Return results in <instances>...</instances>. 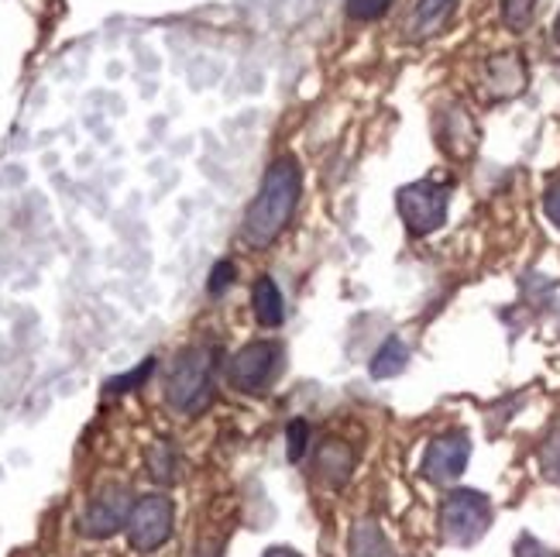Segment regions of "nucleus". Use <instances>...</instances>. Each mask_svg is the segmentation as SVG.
<instances>
[{
    "label": "nucleus",
    "instance_id": "20",
    "mask_svg": "<svg viewBox=\"0 0 560 557\" xmlns=\"http://www.w3.org/2000/svg\"><path fill=\"white\" fill-rule=\"evenodd\" d=\"M306 444H310V423L306 420H292L289 430H285V454L289 462H300L306 454Z\"/></svg>",
    "mask_w": 560,
    "mask_h": 557
},
{
    "label": "nucleus",
    "instance_id": "14",
    "mask_svg": "<svg viewBox=\"0 0 560 557\" xmlns=\"http://www.w3.org/2000/svg\"><path fill=\"white\" fill-rule=\"evenodd\" d=\"M351 550L358 557H396L393 544L385 541V534L375 523H361L354 534H351Z\"/></svg>",
    "mask_w": 560,
    "mask_h": 557
},
{
    "label": "nucleus",
    "instance_id": "10",
    "mask_svg": "<svg viewBox=\"0 0 560 557\" xmlns=\"http://www.w3.org/2000/svg\"><path fill=\"white\" fill-rule=\"evenodd\" d=\"M436 138H441L444 152L454 159H468L478 149V128L465 107H447L441 114V120H436Z\"/></svg>",
    "mask_w": 560,
    "mask_h": 557
},
{
    "label": "nucleus",
    "instance_id": "3",
    "mask_svg": "<svg viewBox=\"0 0 560 557\" xmlns=\"http://www.w3.org/2000/svg\"><path fill=\"white\" fill-rule=\"evenodd\" d=\"M492 526V502L475 489H454L441 502V534L454 547L478 544Z\"/></svg>",
    "mask_w": 560,
    "mask_h": 557
},
{
    "label": "nucleus",
    "instance_id": "27",
    "mask_svg": "<svg viewBox=\"0 0 560 557\" xmlns=\"http://www.w3.org/2000/svg\"><path fill=\"white\" fill-rule=\"evenodd\" d=\"M197 557H221V554H217V550H200Z\"/></svg>",
    "mask_w": 560,
    "mask_h": 557
},
{
    "label": "nucleus",
    "instance_id": "26",
    "mask_svg": "<svg viewBox=\"0 0 560 557\" xmlns=\"http://www.w3.org/2000/svg\"><path fill=\"white\" fill-rule=\"evenodd\" d=\"M553 38L560 42V14H557V21H553Z\"/></svg>",
    "mask_w": 560,
    "mask_h": 557
},
{
    "label": "nucleus",
    "instance_id": "1",
    "mask_svg": "<svg viewBox=\"0 0 560 557\" xmlns=\"http://www.w3.org/2000/svg\"><path fill=\"white\" fill-rule=\"evenodd\" d=\"M300 162L285 155L279 162H272V169L265 173L261 186H258V197L252 200L248 213H245V224H241V237L248 241L252 248H265L289 228L292 213H296L300 204Z\"/></svg>",
    "mask_w": 560,
    "mask_h": 557
},
{
    "label": "nucleus",
    "instance_id": "8",
    "mask_svg": "<svg viewBox=\"0 0 560 557\" xmlns=\"http://www.w3.org/2000/svg\"><path fill=\"white\" fill-rule=\"evenodd\" d=\"M471 462V441H468V433H444V438H436L427 454H423V478L427 481H436V486H447V481H457L460 475H465Z\"/></svg>",
    "mask_w": 560,
    "mask_h": 557
},
{
    "label": "nucleus",
    "instance_id": "5",
    "mask_svg": "<svg viewBox=\"0 0 560 557\" xmlns=\"http://www.w3.org/2000/svg\"><path fill=\"white\" fill-rule=\"evenodd\" d=\"M173 520H176V506L168 496L152 492V496H141L131 506V517H128V544L141 554H152L159 550L168 537H173Z\"/></svg>",
    "mask_w": 560,
    "mask_h": 557
},
{
    "label": "nucleus",
    "instance_id": "7",
    "mask_svg": "<svg viewBox=\"0 0 560 557\" xmlns=\"http://www.w3.org/2000/svg\"><path fill=\"white\" fill-rule=\"evenodd\" d=\"M131 489L128 486H104L101 492L93 496V502L86 506V513L80 520L83 526V534L86 537H96V541H104V537H114L120 526H128V517H131Z\"/></svg>",
    "mask_w": 560,
    "mask_h": 557
},
{
    "label": "nucleus",
    "instance_id": "2",
    "mask_svg": "<svg viewBox=\"0 0 560 557\" xmlns=\"http://www.w3.org/2000/svg\"><path fill=\"white\" fill-rule=\"evenodd\" d=\"M165 399L179 414H200L213 399V351L210 348H189L176 358L173 372L165 382Z\"/></svg>",
    "mask_w": 560,
    "mask_h": 557
},
{
    "label": "nucleus",
    "instance_id": "15",
    "mask_svg": "<svg viewBox=\"0 0 560 557\" xmlns=\"http://www.w3.org/2000/svg\"><path fill=\"white\" fill-rule=\"evenodd\" d=\"M149 472H152V478L165 481V486H173V481L179 478V454H176V448L168 444V441H155L149 448Z\"/></svg>",
    "mask_w": 560,
    "mask_h": 557
},
{
    "label": "nucleus",
    "instance_id": "21",
    "mask_svg": "<svg viewBox=\"0 0 560 557\" xmlns=\"http://www.w3.org/2000/svg\"><path fill=\"white\" fill-rule=\"evenodd\" d=\"M152 372H155V358H144L131 375H120V379L107 382V393H131L135 385H141V382L149 379Z\"/></svg>",
    "mask_w": 560,
    "mask_h": 557
},
{
    "label": "nucleus",
    "instance_id": "22",
    "mask_svg": "<svg viewBox=\"0 0 560 557\" xmlns=\"http://www.w3.org/2000/svg\"><path fill=\"white\" fill-rule=\"evenodd\" d=\"M234 276H237V269H234V262H231V258L217 262V265H213V272H210V293H224V289L234 282Z\"/></svg>",
    "mask_w": 560,
    "mask_h": 557
},
{
    "label": "nucleus",
    "instance_id": "17",
    "mask_svg": "<svg viewBox=\"0 0 560 557\" xmlns=\"http://www.w3.org/2000/svg\"><path fill=\"white\" fill-rule=\"evenodd\" d=\"M537 18V0H502V21L509 32L523 35Z\"/></svg>",
    "mask_w": 560,
    "mask_h": 557
},
{
    "label": "nucleus",
    "instance_id": "11",
    "mask_svg": "<svg viewBox=\"0 0 560 557\" xmlns=\"http://www.w3.org/2000/svg\"><path fill=\"white\" fill-rule=\"evenodd\" d=\"M454 8H457V0H417V8H412V18H409V35L430 38L436 32H444Z\"/></svg>",
    "mask_w": 560,
    "mask_h": 557
},
{
    "label": "nucleus",
    "instance_id": "4",
    "mask_svg": "<svg viewBox=\"0 0 560 557\" xmlns=\"http://www.w3.org/2000/svg\"><path fill=\"white\" fill-rule=\"evenodd\" d=\"M396 207L402 224L412 237H427L447 224V207H451V189L436 179L409 183L396 193Z\"/></svg>",
    "mask_w": 560,
    "mask_h": 557
},
{
    "label": "nucleus",
    "instance_id": "18",
    "mask_svg": "<svg viewBox=\"0 0 560 557\" xmlns=\"http://www.w3.org/2000/svg\"><path fill=\"white\" fill-rule=\"evenodd\" d=\"M540 472L560 489V430H553L540 448Z\"/></svg>",
    "mask_w": 560,
    "mask_h": 557
},
{
    "label": "nucleus",
    "instance_id": "12",
    "mask_svg": "<svg viewBox=\"0 0 560 557\" xmlns=\"http://www.w3.org/2000/svg\"><path fill=\"white\" fill-rule=\"evenodd\" d=\"M252 306H255V321L261 327H279L285 321V303H282V293H279V286L269 279V276H261L252 289Z\"/></svg>",
    "mask_w": 560,
    "mask_h": 557
},
{
    "label": "nucleus",
    "instance_id": "25",
    "mask_svg": "<svg viewBox=\"0 0 560 557\" xmlns=\"http://www.w3.org/2000/svg\"><path fill=\"white\" fill-rule=\"evenodd\" d=\"M265 557H300L292 547H272V550H265Z\"/></svg>",
    "mask_w": 560,
    "mask_h": 557
},
{
    "label": "nucleus",
    "instance_id": "19",
    "mask_svg": "<svg viewBox=\"0 0 560 557\" xmlns=\"http://www.w3.org/2000/svg\"><path fill=\"white\" fill-rule=\"evenodd\" d=\"M396 0H348V18L354 21H378L388 14V8H393Z\"/></svg>",
    "mask_w": 560,
    "mask_h": 557
},
{
    "label": "nucleus",
    "instance_id": "23",
    "mask_svg": "<svg viewBox=\"0 0 560 557\" xmlns=\"http://www.w3.org/2000/svg\"><path fill=\"white\" fill-rule=\"evenodd\" d=\"M516 557H560L557 550H550V547H544L537 537H520V544H516Z\"/></svg>",
    "mask_w": 560,
    "mask_h": 557
},
{
    "label": "nucleus",
    "instance_id": "9",
    "mask_svg": "<svg viewBox=\"0 0 560 557\" xmlns=\"http://www.w3.org/2000/svg\"><path fill=\"white\" fill-rule=\"evenodd\" d=\"M526 80H529V69L523 62L520 53H502V56H492L485 62V96L489 101H509V96H520L526 90Z\"/></svg>",
    "mask_w": 560,
    "mask_h": 557
},
{
    "label": "nucleus",
    "instance_id": "6",
    "mask_svg": "<svg viewBox=\"0 0 560 557\" xmlns=\"http://www.w3.org/2000/svg\"><path fill=\"white\" fill-rule=\"evenodd\" d=\"M282 369V348L276 341H252L231 358V385L241 393H265Z\"/></svg>",
    "mask_w": 560,
    "mask_h": 557
},
{
    "label": "nucleus",
    "instance_id": "24",
    "mask_svg": "<svg viewBox=\"0 0 560 557\" xmlns=\"http://www.w3.org/2000/svg\"><path fill=\"white\" fill-rule=\"evenodd\" d=\"M544 213L550 217V224L560 231V183H553V186L544 193Z\"/></svg>",
    "mask_w": 560,
    "mask_h": 557
},
{
    "label": "nucleus",
    "instance_id": "13",
    "mask_svg": "<svg viewBox=\"0 0 560 557\" xmlns=\"http://www.w3.org/2000/svg\"><path fill=\"white\" fill-rule=\"evenodd\" d=\"M406 361H409V348L402 345V337H388L372 358V375L375 379H396L406 369Z\"/></svg>",
    "mask_w": 560,
    "mask_h": 557
},
{
    "label": "nucleus",
    "instance_id": "16",
    "mask_svg": "<svg viewBox=\"0 0 560 557\" xmlns=\"http://www.w3.org/2000/svg\"><path fill=\"white\" fill-rule=\"evenodd\" d=\"M316 468H320V475L327 478V481H334V486H340L348 475H351V451L345 448V444H327L324 451H320V462H316Z\"/></svg>",
    "mask_w": 560,
    "mask_h": 557
}]
</instances>
